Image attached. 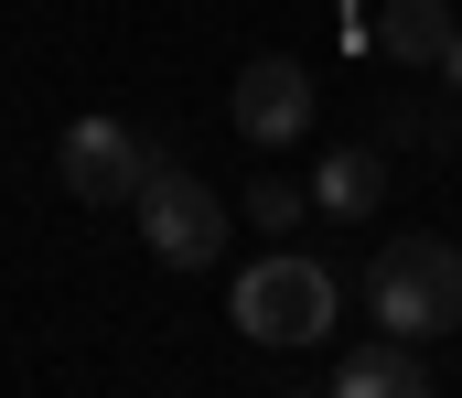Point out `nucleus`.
<instances>
[{
    "mask_svg": "<svg viewBox=\"0 0 462 398\" xmlns=\"http://www.w3.org/2000/svg\"><path fill=\"white\" fill-rule=\"evenodd\" d=\"M365 312H376V334H398V345L462 334V248H452V237H430V227L387 237L376 269H365Z\"/></svg>",
    "mask_w": 462,
    "mask_h": 398,
    "instance_id": "nucleus-1",
    "label": "nucleus"
},
{
    "mask_svg": "<svg viewBox=\"0 0 462 398\" xmlns=\"http://www.w3.org/2000/svg\"><path fill=\"white\" fill-rule=\"evenodd\" d=\"M226 312H236V334H247V345H312V334H334L345 280H334L323 259H301V248H269V259L226 291Z\"/></svg>",
    "mask_w": 462,
    "mask_h": 398,
    "instance_id": "nucleus-2",
    "label": "nucleus"
},
{
    "mask_svg": "<svg viewBox=\"0 0 462 398\" xmlns=\"http://www.w3.org/2000/svg\"><path fill=\"white\" fill-rule=\"evenodd\" d=\"M140 237H151V259L162 269H216L236 237V205L226 194H205V172H183V162H162L151 183H140Z\"/></svg>",
    "mask_w": 462,
    "mask_h": 398,
    "instance_id": "nucleus-3",
    "label": "nucleus"
},
{
    "mask_svg": "<svg viewBox=\"0 0 462 398\" xmlns=\"http://www.w3.org/2000/svg\"><path fill=\"white\" fill-rule=\"evenodd\" d=\"M151 172H162V151L129 130V119H65V140H54V183L76 205H140Z\"/></svg>",
    "mask_w": 462,
    "mask_h": 398,
    "instance_id": "nucleus-4",
    "label": "nucleus"
},
{
    "mask_svg": "<svg viewBox=\"0 0 462 398\" xmlns=\"http://www.w3.org/2000/svg\"><path fill=\"white\" fill-rule=\"evenodd\" d=\"M226 108H236V130L258 140V151H291V140L312 130V65H291V54H247Z\"/></svg>",
    "mask_w": 462,
    "mask_h": 398,
    "instance_id": "nucleus-5",
    "label": "nucleus"
},
{
    "mask_svg": "<svg viewBox=\"0 0 462 398\" xmlns=\"http://www.w3.org/2000/svg\"><path fill=\"white\" fill-rule=\"evenodd\" d=\"M376 205H387V151H376V140H345V151H323V162H312V216L365 227Z\"/></svg>",
    "mask_w": 462,
    "mask_h": 398,
    "instance_id": "nucleus-6",
    "label": "nucleus"
},
{
    "mask_svg": "<svg viewBox=\"0 0 462 398\" xmlns=\"http://www.w3.org/2000/svg\"><path fill=\"white\" fill-rule=\"evenodd\" d=\"M334 398H441V377L420 366V345L376 334V345H355L345 366H334Z\"/></svg>",
    "mask_w": 462,
    "mask_h": 398,
    "instance_id": "nucleus-7",
    "label": "nucleus"
},
{
    "mask_svg": "<svg viewBox=\"0 0 462 398\" xmlns=\"http://www.w3.org/2000/svg\"><path fill=\"white\" fill-rule=\"evenodd\" d=\"M452 32H462V22H452V0H387L365 43H376L387 65H441V54H452Z\"/></svg>",
    "mask_w": 462,
    "mask_h": 398,
    "instance_id": "nucleus-8",
    "label": "nucleus"
},
{
    "mask_svg": "<svg viewBox=\"0 0 462 398\" xmlns=\"http://www.w3.org/2000/svg\"><path fill=\"white\" fill-rule=\"evenodd\" d=\"M236 216H247V227H258V237H280V248H291V216H312V183H301V194H291V183H280V172H269V183H247V194H236Z\"/></svg>",
    "mask_w": 462,
    "mask_h": 398,
    "instance_id": "nucleus-9",
    "label": "nucleus"
},
{
    "mask_svg": "<svg viewBox=\"0 0 462 398\" xmlns=\"http://www.w3.org/2000/svg\"><path fill=\"white\" fill-rule=\"evenodd\" d=\"M441 76H452V87H462V32H452V54H441Z\"/></svg>",
    "mask_w": 462,
    "mask_h": 398,
    "instance_id": "nucleus-10",
    "label": "nucleus"
},
{
    "mask_svg": "<svg viewBox=\"0 0 462 398\" xmlns=\"http://www.w3.org/2000/svg\"><path fill=\"white\" fill-rule=\"evenodd\" d=\"M452 151H462V140H452Z\"/></svg>",
    "mask_w": 462,
    "mask_h": 398,
    "instance_id": "nucleus-11",
    "label": "nucleus"
}]
</instances>
